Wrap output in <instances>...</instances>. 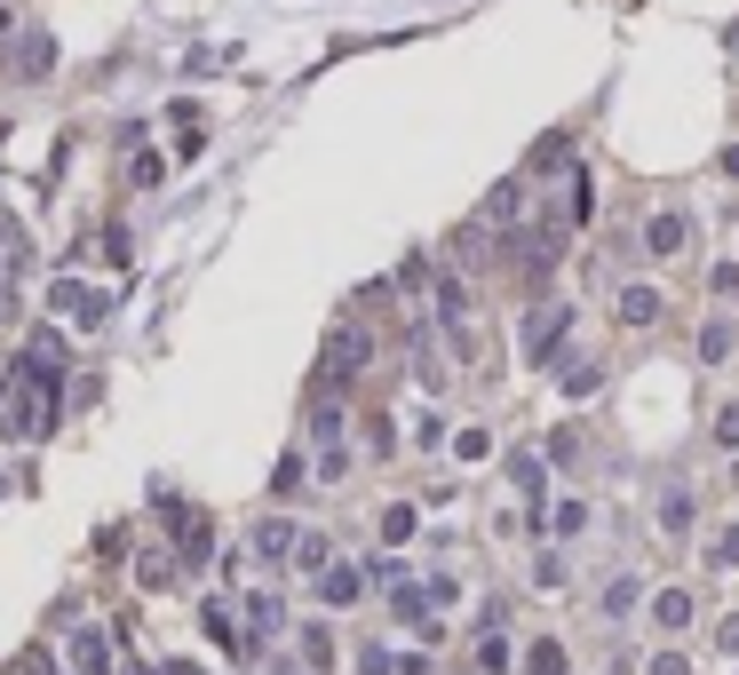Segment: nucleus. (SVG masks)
<instances>
[{
	"label": "nucleus",
	"mask_w": 739,
	"mask_h": 675,
	"mask_svg": "<svg viewBox=\"0 0 739 675\" xmlns=\"http://www.w3.org/2000/svg\"><path fill=\"white\" fill-rule=\"evenodd\" d=\"M564 326H573V311H564V302L525 311V365H557V358H564Z\"/></svg>",
	"instance_id": "obj_1"
},
{
	"label": "nucleus",
	"mask_w": 739,
	"mask_h": 675,
	"mask_svg": "<svg viewBox=\"0 0 739 675\" xmlns=\"http://www.w3.org/2000/svg\"><path fill=\"white\" fill-rule=\"evenodd\" d=\"M366 358H374V342H366L358 326H343V334H334V342H326V365H318V390H334V382H343V374H358Z\"/></svg>",
	"instance_id": "obj_2"
},
{
	"label": "nucleus",
	"mask_w": 739,
	"mask_h": 675,
	"mask_svg": "<svg viewBox=\"0 0 739 675\" xmlns=\"http://www.w3.org/2000/svg\"><path fill=\"white\" fill-rule=\"evenodd\" d=\"M645 247H652L660 262H676V255L692 247V215H684V207H660V215L645 223Z\"/></svg>",
	"instance_id": "obj_3"
},
{
	"label": "nucleus",
	"mask_w": 739,
	"mask_h": 675,
	"mask_svg": "<svg viewBox=\"0 0 739 675\" xmlns=\"http://www.w3.org/2000/svg\"><path fill=\"white\" fill-rule=\"evenodd\" d=\"M438 318L454 334V350H469V286H461V270H438Z\"/></svg>",
	"instance_id": "obj_4"
},
{
	"label": "nucleus",
	"mask_w": 739,
	"mask_h": 675,
	"mask_svg": "<svg viewBox=\"0 0 739 675\" xmlns=\"http://www.w3.org/2000/svg\"><path fill=\"white\" fill-rule=\"evenodd\" d=\"M613 311H620V326H660V311H668V294H660V286H645V279H636V286H620V302H613Z\"/></svg>",
	"instance_id": "obj_5"
},
{
	"label": "nucleus",
	"mask_w": 739,
	"mask_h": 675,
	"mask_svg": "<svg viewBox=\"0 0 739 675\" xmlns=\"http://www.w3.org/2000/svg\"><path fill=\"white\" fill-rule=\"evenodd\" d=\"M692 358H699V365H724V358H731V318H708V326H699Z\"/></svg>",
	"instance_id": "obj_6"
},
{
	"label": "nucleus",
	"mask_w": 739,
	"mask_h": 675,
	"mask_svg": "<svg viewBox=\"0 0 739 675\" xmlns=\"http://www.w3.org/2000/svg\"><path fill=\"white\" fill-rule=\"evenodd\" d=\"M318 596H326V604H358V596H366V581H358V564H326V581H318Z\"/></svg>",
	"instance_id": "obj_7"
},
{
	"label": "nucleus",
	"mask_w": 739,
	"mask_h": 675,
	"mask_svg": "<svg viewBox=\"0 0 739 675\" xmlns=\"http://www.w3.org/2000/svg\"><path fill=\"white\" fill-rule=\"evenodd\" d=\"M56 311H72L80 326H96V318H104V294H88V286H56Z\"/></svg>",
	"instance_id": "obj_8"
},
{
	"label": "nucleus",
	"mask_w": 739,
	"mask_h": 675,
	"mask_svg": "<svg viewBox=\"0 0 739 675\" xmlns=\"http://www.w3.org/2000/svg\"><path fill=\"white\" fill-rule=\"evenodd\" d=\"M692 525V485H668L660 493V532H684Z\"/></svg>",
	"instance_id": "obj_9"
},
{
	"label": "nucleus",
	"mask_w": 739,
	"mask_h": 675,
	"mask_svg": "<svg viewBox=\"0 0 739 675\" xmlns=\"http://www.w3.org/2000/svg\"><path fill=\"white\" fill-rule=\"evenodd\" d=\"M652 620H660V628H684V620H692V596H684V588H660V596H652Z\"/></svg>",
	"instance_id": "obj_10"
},
{
	"label": "nucleus",
	"mask_w": 739,
	"mask_h": 675,
	"mask_svg": "<svg viewBox=\"0 0 739 675\" xmlns=\"http://www.w3.org/2000/svg\"><path fill=\"white\" fill-rule=\"evenodd\" d=\"M72 660H80L88 675H104V667H112V652H104V635H96V628H80V635H72Z\"/></svg>",
	"instance_id": "obj_11"
},
{
	"label": "nucleus",
	"mask_w": 739,
	"mask_h": 675,
	"mask_svg": "<svg viewBox=\"0 0 739 675\" xmlns=\"http://www.w3.org/2000/svg\"><path fill=\"white\" fill-rule=\"evenodd\" d=\"M517 199H525V183H493V199H485V223H517Z\"/></svg>",
	"instance_id": "obj_12"
},
{
	"label": "nucleus",
	"mask_w": 739,
	"mask_h": 675,
	"mask_svg": "<svg viewBox=\"0 0 739 675\" xmlns=\"http://www.w3.org/2000/svg\"><path fill=\"white\" fill-rule=\"evenodd\" d=\"M255 549H262V556H294V525H287V517H271V525L255 532Z\"/></svg>",
	"instance_id": "obj_13"
},
{
	"label": "nucleus",
	"mask_w": 739,
	"mask_h": 675,
	"mask_svg": "<svg viewBox=\"0 0 739 675\" xmlns=\"http://www.w3.org/2000/svg\"><path fill=\"white\" fill-rule=\"evenodd\" d=\"M302 667H311V675H326V667H334V635H326V628L302 635Z\"/></svg>",
	"instance_id": "obj_14"
},
{
	"label": "nucleus",
	"mask_w": 739,
	"mask_h": 675,
	"mask_svg": "<svg viewBox=\"0 0 739 675\" xmlns=\"http://www.w3.org/2000/svg\"><path fill=\"white\" fill-rule=\"evenodd\" d=\"M596 382H604V365H596V358H581V365H564V397H589Z\"/></svg>",
	"instance_id": "obj_15"
},
{
	"label": "nucleus",
	"mask_w": 739,
	"mask_h": 675,
	"mask_svg": "<svg viewBox=\"0 0 739 675\" xmlns=\"http://www.w3.org/2000/svg\"><path fill=\"white\" fill-rule=\"evenodd\" d=\"M525 675H564V644H549V635H541L533 660H525Z\"/></svg>",
	"instance_id": "obj_16"
},
{
	"label": "nucleus",
	"mask_w": 739,
	"mask_h": 675,
	"mask_svg": "<svg viewBox=\"0 0 739 675\" xmlns=\"http://www.w3.org/2000/svg\"><path fill=\"white\" fill-rule=\"evenodd\" d=\"M549 461H557V469H581V429H557V437H549Z\"/></svg>",
	"instance_id": "obj_17"
},
{
	"label": "nucleus",
	"mask_w": 739,
	"mask_h": 675,
	"mask_svg": "<svg viewBox=\"0 0 739 675\" xmlns=\"http://www.w3.org/2000/svg\"><path fill=\"white\" fill-rule=\"evenodd\" d=\"M628 604H636V581H613V588H604V604H596V612H604V620H620Z\"/></svg>",
	"instance_id": "obj_18"
},
{
	"label": "nucleus",
	"mask_w": 739,
	"mask_h": 675,
	"mask_svg": "<svg viewBox=\"0 0 739 675\" xmlns=\"http://www.w3.org/2000/svg\"><path fill=\"white\" fill-rule=\"evenodd\" d=\"M557 540H573V532H589V509H581V500H564V509H557V525H549Z\"/></svg>",
	"instance_id": "obj_19"
},
{
	"label": "nucleus",
	"mask_w": 739,
	"mask_h": 675,
	"mask_svg": "<svg viewBox=\"0 0 739 675\" xmlns=\"http://www.w3.org/2000/svg\"><path fill=\"white\" fill-rule=\"evenodd\" d=\"M708 437H716V446H724V453H731V446H739V405H724V414H716V421H708Z\"/></svg>",
	"instance_id": "obj_20"
},
{
	"label": "nucleus",
	"mask_w": 739,
	"mask_h": 675,
	"mask_svg": "<svg viewBox=\"0 0 739 675\" xmlns=\"http://www.w3.org/2000/svg\"><path fill=\"white\" fill-rule=\"evenodd\" d=\"M708 286H716V294H724V302H739V262H731V255H724V262H716V270H708Z\"/></svg>",
	"instance_id": "obj_21"
},
{
	"label": "nucleus",
	"mask_w": 739,
	"mask_h": 675,
	"mask_svg": "<svg viewBox=\"0 0 739 675\" xmlns=\"http://www.w3.org/2000/svg\"><path fill=\"white\" fill-rule=\"evenodd\" d=\"M708 564H716V572H739V525H731V532L716 540V549H708Z\"/></svg>",
	"instance_id": "obj_22"
},
{
	"label": "nucleus",
	"mask_w": 739,
	"mask_h": 675,
	"mask_svg": "<svg viewBox=\"0 0 739 675\" xmlns=\"http://www.w3.org/2000/svg\"><path fill=\"white\" fill-rule=\"evenodd\" d=\"M716 652H724V660H739V612H731V620H716Z\"/></svg>",
	"instance_id": "obj_23"
},
{
	"label": "nucleus",
	"mask_w": 739,
	"mask_h": 675,
	"mask_svg": "<svg viewBox=\"0 0 739 675\" xmlns=\"http://www.w3.org/2000/svg\"><path fill=\"white\" fill-rule=\"evenodd\" d=\"M652 675H692V660H684V652H660V660H652Z\"/></svg>",
	"instance_id": "obj_24"
},
{
	"label": "nucleus",
	"mask_w": 739,
	"mask_h": 675,
	"mask_svg": "<svg viewBox=\"0 0 739 675\" xmlns=\"http://www.w3.org/2000/svg\"><path fill=\"white\" fill-rule=\"evenodd\" d=\"M724 176H739V144H731V151H724Z\"/></svg>",
	"instance_id": "obj_25"
},
{
	"label": "nucleus",
	"mask_w": 739,
	"mask_h": 675,
	"mask_svg": "<svg viewBox=\"0 0 739 675\" xmlns=\"http://www.w3.org/2000/svg\"><path fill=\"white\" fill-rule=\"evenodd\" d=\"M167 675H199V667H167Z\"/></svg>",
	"instance_id": "obj_26"
},
{
	"label": "nucleus",
	"mask_w": 739,
	"mask_h": 675,
	"mask_svg": "<svg viewBox=\"0 0 739 675\" xmlns=\"http://www.w3.org/2000/svg\"><path fill=\"white\" fill-rule=\"evenodd\" d=\"M731 48H739V32H731Z\"/></svg>",
	"instance_id": "obj_27"
}]
</instances>
